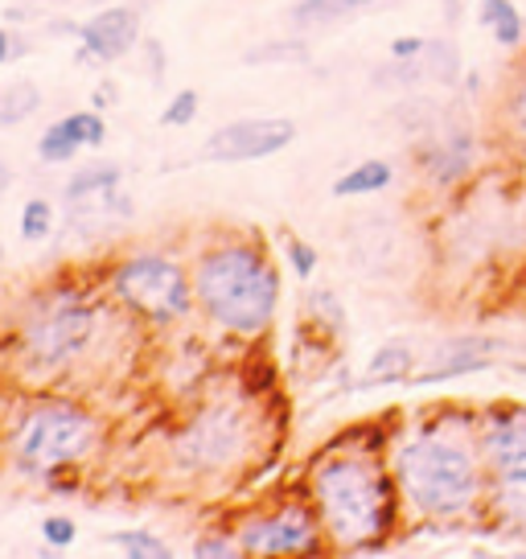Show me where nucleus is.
Returning a JSON list of instances; mask_svg holds the SVG:
<instances>
[{
    "mask_svg": "<svg viewBox=\"0 0 526 559\" xmlns=\"http://www.w3.org/2000/svg\"><path fill=\"white\" fill-rule=\"evenodd\" d=\"M313 507L330 539L358 551L391 535L399 519V481L374 456H321L313 469Z\"/></svg>",
    "mask_w": 526,
    "mask_h": 559,
    "instance_id": "1",
    "label": "nucleus"
},
{
    "mask_svg": "<svg viewBox=\"0 0 526 559\" xmlns=\"http://www.w3.org/2000/svg\"><path fill=\"white\" fill-rule=\"evenodd\" d=\"M193 300L227 333H263L280 309V272L251 243H218L193 263Z\"/></svg>",
    "mask_w": 526,
    "mask_h": 559,
    "instance_id": "2",
    "label": "nucleus"
},
{
    "mask_svg": "<svg viewBox=\"0 0 526 559\" xmlns=\"http://www.w3.org/2000/svg\"><path fill=\"white\" fill-rule=\"evenodd\" d=\"M395 481H399L407 507L428 519H461L486 493L481 461L456 437L407 440L395 453Z\"/></svg>",
    "mask_w": 526,
    "mask_h": 559,
    "instance_id": "3",
    "label": "nucleus"
},
{
    "mask_svg": "<svg viewBox=\"0 0 526 559\" xmlns=\"http://www.w3.org/2000/svg\"><path fill=\"white\" fill-rule=\"evenodd\" d=\"M95 330H99V305L79 288H53L29 300V309L21 313L17 349L29 370L58 374L95 342Z\"/></svg>",
    "mask_w": 526,
    "mask_h": 559,
    "instance_id": "4",
    "label": "nucleus"
},
{
    "mask_svg": "<svg viewBox=\"0 0 526 559\" xmlns=\"http://www.w3.org/2000/svg\"><path fill=\"white\" fill-rule=\"evenodd\" d=\"M99 444V424L87 407L67 400L37 403L21 416L17 432H13V453H17L21 469L46 477L53 469H67L74 461H83Z\"/></svg>",
    "mask_w": 526,
    "mask_h": 559,
    "instance_id": "5",
    "label": "nucleus"
},
{
    "mask_svg": "<svg viewBox=\"0 0 526 559\" xmlns=\"http://www.w3.org/2000/svg\"><path fill=\"white\" fill-rule=\"evenodd\" d=\"M111 293L123 309L153 321V325H174L193 309V272H186L169 255H128L111 267Z\"/></svg>",
    "mask_w": 526,
    "mask_h": 559,
    "instance_id": "6",
    "label": "nucleus"
},
{
    "mask_svg": "<svg viewBox=\"0 0 526 559\" xmlns=\"http://www.w3.org/2000/svg\"><path fill=\"white\" fill-rule=\"evenodd\" d=\"M247 444H251V424H247L243 407L214 403L190 419L186 432H177L174 461L186 473H223L239 465Z\"/></svg>",
    "mask_w": 526,
    "mask_h": 559,
    "instance_id": "7",
    "label": "nucleus"
},
{
    "mask_svg": "<svg viewBox=\"0 0 526 559\" xmlns=\"http://www.w3.org/2000/svg\"><path fill=\"white\" fill-rule=\"evenodd\" d=\"M297 140V123L288 116H251V120H230L206 136L202 157L218 165H243L284 153Z\"/></svg>",
    "mask_w": 526,
    "mask_h": 559,
    "instance_id": "8",
    "label": "nucleus"
},
{
    "mask_svg": "<svg viewBox=\"0 0 526 559\" xmlns=\"http://www.w3.org/2000/svg\"><path fill=\"white\" fill-rule=\"evenodd\" d=\"M67 210H71V223L83 230H99L107 223H128L136 210L132 198L120 193V169L116 165H87L67 181Z\"/></svg>",
    "mask_w": 526,
    "mask_h": 559,
    "instance_id": "9",
    "label": "nucleus"
},
{
    "mask_svg": "<svg viewBox=\"0 0 526 559\" xmlns=\"http://www.w3.org/2000/svg\"><path fill=\"white\" fill-rule=\"evenodd\" d=\"M316 539H321V514L300 502L260 514L239 531V547L247 556H304L316 551Z\"/></svg>",
    "mask_w": 526,
    "mask_h": 559,
    "instance_id": "10",
    "label": "nucleus"
},
{
    "mask_svg": "<svg viewBox=\"0 0 526 559\" xmlns=\"http://www.w3.org/2000/svg\"><path fill=\"white\" fill-rule=\"evenodd\" d=\"M74 34L83 41V58L107 67V62H120L141 46V13L128 4H111V9H99L95 17L83 21Z\"/></svg>",
    "mask_w": 526,
    "mask_h": 559,
    "instance_id": "11",
    "label": "nucleus"
},
{
    "mask_svg": "<svg viewBox=\"0 0 526 559\" xmlns=\"http://www.w3.org/2000/svg\"><path fill=\"white\" fill-rule=\"evenodd\" d=\"M481 456L498 477H526V416H498L481 432Z\"/></svg>",
    "mask_w": 526,
    "mask_h": 559,
    "instance_id": "12",
    "label": "nucleus"
},
{
    "mask_svg": "<svg viewBox=\"0 0 526 559\" xmlns=\"http://www.w3.org/2000/svg\"><path fill=\"white\" fill-rule=\"evenodd\" d=\"M477 21L490 29L498 46H506V50L523 46L526 17L518 13V9H514V4H510V0H481V4H477Z\"/></svg>",
    "mask_w": 526,
    "mask_h": 559,
    "instance_id": "13",
    "label": "nucleus"
},
{
    "mask_svg": "<svg viewBox=\"0 0 526 559\" xmlns=\"http://www.w3.org/2000/svg\"><path fill=\"white\" fill-rule=\"evenodd\" d=\"M395 181V169L386 165V160H362V165H354L346 177H337L334 181V198H362V193H379L386 190Z\"/></svg>",
    "mask_w": 526,
    "mask_h": 559,
    "instance_id": "14",
    "label": "nucleus"
},
{
    "mask_svg": "<svg viewBox=\"0 0 526 559\" xmlns=\"http://www.w3.org/2000/svg\"><path fill=\"white\" fill-rule=\"evenodd\" d=\"M37 111H41V91L29 79L0 87V128H17V123L34 120Z\"/></svg>",
    "mask_w": 526,
    "mask_h": 559,
    "instance_id": "15",
    "label": "nucleus"
},
{
    "mask_svg": "<svg viewBox=\"0 0 526 559\" xmlns=\"http://www.w3.org/2000/svg\"><path fill=\"white\" fill-rule=\"evenodd\" d=\"M370 0H297L292 21L300 29H316V25H334V21L350 17L358 9H367Z\"/></svg>",
    "mask_w": 526,
    "mask_h": 559,
    "instance_id": "16",
    "label": "nucleus"
},
{
    "mask_svg": "<svg viewBox=\"0 0 526 559\" xmlns=\"http://www.w3.org/2000/svg\"><path fill=\"white\" fill-rule=\"evenodd\" d=\"M493 514L510 531H523L526 535V477H498V486H493Z\"/></svg>",
    "mask_w": 526,
    "mask_h": 559,
    "instance_id": "17",
    "label": "nucleus"
},
{
    "mask_svg": "<svg viewBox=\"0 0 526 559\" xmlns=\"http://www.w3.org/2000/svg\"><path fill=\"white\" fill-rule=\"evenodd\" d=\"M79 148H83V144H79V136L67 128V120H53L50 128L41 132V140H37V157L46 160V165H67V160H74Z\"/></svg>",
    "mask_w": 526,
    "mask_h": 559,
    "instance_id": "18",
    "label": "nucleus"
},
{
    "mask_svg": "<svg viewBox=\"0 0 526 559\" xmlns=\"http://www.w3.org/2000/svg\"><path fill=\"white\" fill-rule=\"evenodd\" d=\"M428 165H432V177L437 181H453V177H461L465 169H469V140H440L437 148L428 153Z\"/></svg>",
    "mask_w": 526,
    "mask_h": 559,
    "instance_id": "19",
    "label": "nucleus"
},
{
    "mask_svg": "<svg viewBox=\"0 0 526 559\" xmlns=\"http://www.w3.org/2000/svg\"><path fill=\"white\" fill-rule=\"evenodd\" d=\"M107 543L120 547V551H128L132 559H169L174 556V547H169L165 539H157L153 531H116Z\"/></svg>",
    "mask_w": 526,
    "mask_h": 559,
    "instance_id": "20",
    "label": "nucleus"
},
{
    "mask_svg": "<svg viewBox=\"0 0 526 559\" xmlns=\"http://www.w3.org/2000/svg\"><path fill=\"white\" fill-rule=\"evenodd\" d=\"M21 239L25 243H46L53 235V206L46 202V198H29L25 206H21Z\"/></svg>",
    "mask_w": 526,
    "mask_h": 559,
    "instance_id": "21",
    "label": "nucleus"
},
{
    "mask_svg": "<svg viewBox=\"0 0 526 559\" xmlns=\"http://www.w3.org/2000/svg\"><path fill=\"white\" fill-rule=\"evenodd\" d=\"M407 370H411V349L399 346V342H391V346H383L370 358L367 383H395V379H404Z\"/></svg>",
    "mask_w": 526,
    "mask_h": 559,
    "instance_id": "22",
    "label": "nucleus"
},
{
    "mask_svg": "<svg viewBox=\"0 0 526 559\" xmlns=\"http://www.w3.org/2000/svg\"><path fill=\"white\" fill-rule=\"evenodd\" d=\"M62 120H67V128L79 136L83 148H99L107 140V123H104V116H99V107H95V111H74V116H62Z\"/></svg>",
    "mask_w": 526,
    "mask_h": 559,
    "instance_id": "23",
    "label": "nucleus"
},
{
    "mask_svg": "<svg viewBox=\"0 0 526 559\" xmlns=\"http://www.w3.org/2000/svg\"><path fill=\"white\" fill-rule=\"evenodd\" d=\"M304 58H309L304 41H267L260 50H247L251 67H260V62H304Z\"/></svg>",
    "mask_w": 526,
    "mask_h": 559,
    "instance_id": "24",
    "label": "nucleus"
},
{
    "mask_svg": "<svg viewBox=\"0 0 526 559\" xmlns=\"http://www.w3.org/2000/svg\"><path fill=\"white\" fill-rule=\"evenodd\" d=\"M193 116H198V91H177L169 107L160 111V123L165 128H186V123H193Z\"/></svg>",
    "mask_w": 526,
    "mask_h": 559,
    "instance_id": "25",
    "label": "nucleus"
},
{
    "mask_svg": "<svg viewBox=\"0 0 526 559\" xmlns=\"http://www.w3.org/2000/svg\"><path fill=\"white\" fill-rule=\"evenodd\" d=\"M74 535H79V526H74V519H67V514L41 519V539L50 543V547H71Z\"/></svg>",
    "mask_w": 526,
    "mask_h": 559,
    "instance_id": "26",
    "label": "nucleus"
},
{
    "mask_svg": "<svg viewBox=\"0 0 526 559\" xmlns=\"http://www.w3.org/2000/svg\"><path fill=\"white\" fill-rule=\"evenodd\" d=\"M288 263H292L297 280H309L316 272V251L304 239H288Z\"/></svg>",
    "mask_w": 526,
    "mask_h": 559,
    "instance_id": "27",
    "label": "nucleus"
},
{
    "mask_svg": "<svg viewBox=\"0 0 526 559\" xmlns=\"http://www.w3.org/2000/svg\"><path fill=\"white\" fill-rule=\"evenodd\" d=\"M423 50H428L423 37H395V41H391V58H395V62H416Z\"/></svg>",
    "mask_w": 526,
    "mask_h": 559,
    "instance_id": "28",
    "label": "nucleus"
},
{
    "mask_svg": "<svg viewBox=\"0 0 526 559\" xmlns=\"http://www.w3.org/2000/svg\"><path fill=\"white\" fill-rule=\"evenodd\" d=\"M243 547L239 543H230V539H206V543H193V556L198 559H206V556H239Z\"/></svg>",
    "mask_w": 526,
    "mask_h": 559,
    "instance_id": "29",
    "label": "nucleus"
},
{
    "mask_svg": "<svg viewBox=\"0 0 526 559\" xmlns=\"http://www.w3.org/2000/svg\"><path fill=\"white\" fill-rule=\"evenodd\" d=\"M510 120H514L518 132H526V79L518 83V91L510 95Z\"/></svg>",
    "mask_w": 526,
    "mask_h": 559,
    "instance_id": "30",
    "label": "nucleus"
},
{
    "mask_svg": "<svg viewBox=\"0 0 526 559\" xmlns=\"http://www.w3.org/2000/svg\"><path fill=\"white\" fill-rule=\"evenodd\" d=\"M9 58H13V37H9L4 29H0V67H4Z\"/></svg>",
    "mask_w": 526,
    "mask_h": 559,
    "instance_id": "31",
    "label": "nucleus"
},
{
    "mask_svg": "<svg viewBox=\"0 0 526 559\" xmlns=\"http://www.w3.org/2000/svg\"><path fill=\"white\" fill-rule=\"evenodd\" d=\"M13 186V169H9V160H0V193H9Z\"/></svg>",
    "mask_w": 526,
    "mask_h": 559,
    "instance_id": "32",
    "label": "nucleus"
},
{
    "mask_svg": "<svg viewBox=\"0 0 526 559\" xmlns=\"http://www.w3.org/2000/svg\"><path fill=\"white\" fill-rule=\"evenodd\" d=\"M440 4H444L449 21H456V17H461V4H465V0H440Z\"/></svg>",
    "mask_w": 526,
    "mask_h": 559,
    "instance_id": "33",
    "label": "nucleus"
},
{
    "mask_svg": "<svg viewBox=\"0 0 526 559\" xmlns=\"http://www.w3.org/2000/svg\"><path fill=\"white\" fill-rule=\"evenodd\" d=\"M523 46H526V25H523Z\"/></svg>",
    "mask_w": 526,
    "mask_h": 559,
    "instance_id": "34",
    "label": "nucleus"
}]
</instances>
